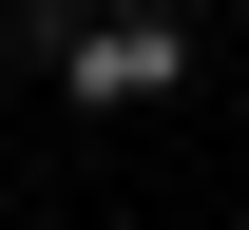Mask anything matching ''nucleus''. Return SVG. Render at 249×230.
<instances>
[{
    "mask_svg": "<svg viewBox=\"0 0 249 230\" xmlns=\"http://www.w3.org/2000/svg\"><path fill=\"white\" fill-rule=\"evenodd\" d=\"M115 19H192V0H115Z\"/></svg>",
    "mask_w": 249,
    "mask_h": 230,
    "instance_id": "nucleus-3",
    "label": "nucleus"
},
{
    "mask_svg": "<svg viewBox=\"0 0 249 230\" xmlns=\"http://www.w3.org/2000/svg\"><path fill=\"white\" fill-rule=\"evenodd\" d=\"M58 96H77V115H154V96H192V19H96L77 58H58Z\"/></svg>",
    "mask_w": 249,
    "mask_h": 230,
    "instance_id": "nucleus-1",
    "label": "nucleus"
},
{
    "mask_svg": "<svg viewBox=\"0 0 249 230\" xmlns=\"http://www.w3.org/2000/svg\"><path fill=\"white\" fill-rule=\"evenodd\" d=\"M96 19H115V0H0V38H19V58H77Z\"/></svg>",
    "mask_w": 249,
    "mask_h": 230,
    "instance_id": "nucleus-2",
    "label": "nucleus"
}]
</instances>
